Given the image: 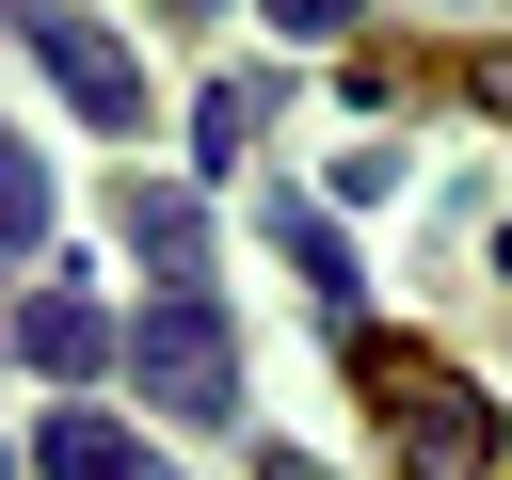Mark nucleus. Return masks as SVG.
Listing matches in <instances>:
<instances>
[{
	"label": "nucleus",
	"mask_w": 512,
	"mask_h": 480,
	"mask_svg": "<svg viewBox=\"0 0 512 480\" xmlns=\"http://www.w3.org/2000/svg\"><path fill=\"white\" fill-rule=\"evenodd\" d=\"M352 368H368V400H384L400 480H496V400H480L448 352H416V336H352Z\"/></svg>",
	"instance_id": "1"
},
{
	"label": "nucleus",
	"mask_w": 512,
	"mask_h": 480,
	"mask_svg": "<svg viewBox=\"0 0 512 480\" xmlns=\"http://www.w3.org/2000/svg\"><path fill=\"white\" fill-rule=\"evenodd\" d=\"M128 384L160 400V416H192V432H224L240 416V336H224V304L208 288H160V304H128Z\"/></svg>",
	"instance_id": "2"
},
{
	"label": "nucleus",
	"mask_w": 512,
	"mask_h": 480,
	"mask_svg": "<svg viewBox=\"0 0 512 480\" xmlns=\"http://www.w3.org/2000/svg\"><path fill=\"white\" fill-rule=\"evenodd\" d=\"M16 32H32V64L80 96V128H112V144L144 128V64H128V32H112V16H80V0H16Z\"/></svg>",
	"instance_id": "3"
},
{
	"label": "nucleus",
	"mask_w": 512,
	"mask_h": 480,
	"mask_svg": "<svg viewBox=\"0 0 512 480\" xmlns=\"http://www.w3.org/2000/svg\"><path fill=\"white\" fill-rule=\"evenodd\" d=\"M112 224H128V256H160V272L192 288V256H208V192H192V176H128Z\"/></svg>",
	"instance_id": "4"
},
{
	"label": "nucleus",
	"mask_w": 512,
	"mask_h": 480,
	"mask_svg": "<svg viewBox=\"0 0 512 480\" xmlns=\"http://www.w3.org/2000/svg\"><path fill=\"white\" fill-rule=\"evenodd\" d=\"M16 352H32L48 384H80V368H112V304H80V288H32V304H16Z\"/></svg>",
	"instance_id": "5"
},
{
	"label": "nucleus",
	"mask_w": 512,
	"mask_h": 480,
	"mask_svg": "<svg viewBox=\"0 0 512 480\" xmlns=\"http://www.w3.org/2000/svg\"><path fill=\"white\" fill-rule=\"evenodd\" d=\"M48 480H176L144 432H112V416H48V448H32Z\"/></svg>",
	"instance_id": "6"
},
{
	"label": "nucleus",
	"mask_w": 512,
	"mask_h": 480,
	"mask_svg": "<svg viewBox=\"0 0 512 480\" xmlns=\"http://www.w3.org/2000/svg\"><path fill=\"white\" fill-rule=\"evenodd\" d=\"M256 224H272V240H288V256H304V288H320V304H336V320H352V256H336V224H320V208H304V192H256Z\"/></svg>",
	"instance_id": "7"
},
{
	"label": "nucleus",
	"mask_w": 512,
	"mask_h": 480,
	"mask_svg": "<svg viewBox=\"0 0 512 480\" xmlns=\"http://www.w3.org/2000/svg\"><path fill=\"white\" fill-rule=\"evenodd\" d=\"M256 128H272V80H208L192 96V160H240Z\"/></svg>",
	"instance_id": "8"
},
{
	"label": "nucleus",
	"mask_w": 512,
	"mask_h": 480,
	"mask_svg": "<svg viewBox=\"0 0 512 480\" xmlns=\"http://www.w3.org/2000/svg\"><path fill=\"white\" fill-rule=\"evenodd\" d=\"M32 240H48V160L0 128V256H32Z\"/></svg>",
	"instance_id": "9"
},
{
	"label": "nucleus",
	"mask_w": 512,
	"mask_h": 480,
	"mask_svg": "<svg viewBox=\"0 0 512 480\" xmlns=\"http://www.w3.org/2000/svg\"><path fill=\"white\" fill-rule=\"evenodd\" d=\"M272 32H352V0H256Z\"/></svg>",
	"instance_id": "10"
},
{
	"label": "nucleus",
	"mask_w": 512,
	"mask_h": 480,
	"mask_svg": "<svg viewBox=\"0 0 512 480\" xmlns=\"http://www.w3.org/2000/svg\"><path fill=\"white\" fill-rule=\"evenodd\" d=\"M256 480H336V464H304V448H256Z\"/></svg>",
	"instance_id": "11"
},
{
	"label": "nucleus",
	"mask_w": 512,
	"mask_h": 480,
	"mask_svg": "<svg viewBox=\"0 0 512 480\" xmlns=\"http://www.w3.org/2000/svg\"><path fill=\"white\" fill-rule=\"evenodd\" d=\"M480 96H496V112H512V48H496V64H480Z\"/></svg>",
	"instance_id": "12"
},
{
	"label": "nucleus",
	"mask_w": 512,
	"mask_h": 480,
	"mask_svg": "<svg viewBox=\"0 0 512 480\" xmlns=\"http://www.w3.org/2000/svg\"><path fill=\"white\" fill-rule=\"evenodd\" d=\"M176 16H208V0H176Z\"/></svg>",
	"instance_id": "13"
},
{
	"label": "nucleus",
	"mask_w": 512,
	"mask_h": 480,
	"mask_svg": "<svg viewBox=\"0 0 512 480\" xmlns=\"http://www.w3.org/2000/svg\"><path fill=\"white\" fill-rule=\"evenodd\" d=\"M0 480H16V464H0Z\"/></svg>",
	"instance_id": "14"
},
{
	"label": "nucleus",
	"mask_w": 512,
	"mask_h": 480,
	"mask_svg": "<svg viewBox=\"0 0 512 480\" xmlns=\"http://www.w3.org/2000/svg\"><path fill=\"white\" fill-rule=\"evenodd\" d=\"M0 16H16V0H0Z\"/></svg>",
	"instance_id": "15"
}]
</instances>
